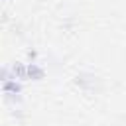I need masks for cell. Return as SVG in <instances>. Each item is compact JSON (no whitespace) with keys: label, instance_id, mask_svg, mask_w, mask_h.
<instances>
[{"label":"cell","instance_id":"cell-1","mask_svg":"<svg viewBox=\"0 0 126 126\" xmlns=\"http://www.w3.org/2000/svg\"><path fill=\"white\" fill-rule=\"evenodd\" d=\"M96 83H98L96 75H93V73H89V71H81V73L75 77V85H77L81 91H85V93H93V91L96 89Z\"/></svg>","mask_w":126,"mask_h":126},{"label":"cell","instance_id":"cell-2","mask_svg":"<svg viewBox=\"0 0 126 126\" xmlns=\"http://www.w3.org/2000/svg\"><path fill=\"white\" fill-rule=\"evenodd\" d=\"M45 77V69L41 65H37L35 61H30L28 63V79L30 81H41Z\"/></svg>","mask_w":126,"mask_h":126},{"label":"cell","instance_id":"cell-3","mask_svg":"<svg viewBox=\"0 0 126 126\" xmlns=\"http://www.w3.org/2000/svg\"><path fill=\"white\" fill-rule=\"evenodd\" d=\"M24 87L18 79H12V81H4L2 83V94H22Z\"/></svg>","mask_w":126,"mask_h":126},{"label":"cell","instance_id":"cell-4","mask_svg":"<svg viewBox=\"0 0 126 126\" xmlns=\"http://www.w3.org/2000/svg\"><path fill=\"white\" fill-rule=\"evenodd\" d=\"M10 67H12L14 79H18V81L28 79V63H20V61H16V63H12Z\"/></svg>","mask_w":126,"mask_h":126},{"label":"cell","instance_id":"cell-5","mask_svg":"<svg viewBox=\"0 0 126 126\" xmlns=\"http://www.w3.org/2000/svg\"><path fill=\"white\" fill-rule=\"evenodd\" d=\"M28 57H30V59H32V61H33V59H35V57H37V53H35V51H28Z\"/></svg>","mask_w":126,"mask_h":126},{"label":"cell","instance_id":"cell-6","mask_svg":"<svg viewBox=\"0 0 126 126\" xmlns=\"http://www.w3.org/2000/svg\"><path fill=\"white\" fill-rule=\"evenodd\" d=\"M4 2H8V0H4Z\"/></svg>","mask_w":126,"mask_h":126}]
</instances>
